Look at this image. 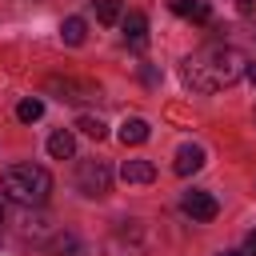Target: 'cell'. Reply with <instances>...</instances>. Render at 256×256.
I'll list each match as a JSON object with an SVG mask.
<instances>
[{
    "label": "cell",
    "mask_w": 256,
    "mask_h": 256,
    "mask_svg": "<svg viewBox=\"0 0 256 256\" xmlns=\"http://www.w3.org/2000/svg\"><path fill=\"white\" fill-rule=\"evenodd\" d=\"M244 68H248V56L240 48L212 44V48L180 60V80L192 92H220V88H232L244 76Z\"/></svg>",
    "instance_id": "obj_1"
},
{
    "label": "cell",
    "mask_w": 256,
    "mask_h": 256,
    "mask_svg": "<svg viewBox=\"0 0 256 256\" xmlns=\"http://www.w3.org/2000/svg\"><path fill=\"white\" fill-rule=\"evenodd\" d=\"M0 188H4V196H8L12 204H20V208H40V204L48 200V192H52V176H48V168H40V164H12V168H4Z\"/></svg>",
    "instance_id": "obj_2"
},
{
    "label": "cell",
    "mask_w": 256,
    "mask_h": 256,
    "mask_svg": "<svg viewBox=\"0 0 256 256\" xmlns=\"http://www.w3.org/2000/svg\"><path fill=\"white\" fill-rule=\"evenodd\" d=\"M76 184H80V192L84 196H108V188H112V168H108V160H80V168H76Z\"/></svg>",
    "instance_id": "obj_3"
},
{
    "label": "cell",
    "mask_w": 256,
    "mask_h": 256,
    "mask_svg": "<svg viewBox=\"0 0 256 256\" xmlns=\"http://www.w3.org/2000/svg\"><path fill=\"white\" fill-rule=\"evenodd\" d=\"M180 208H184V216H192V220H200V224H208V220H216V212H220V204H216V196H212V192H200V188H192V192H184V200H180Z\"/></svg>",
    "instance_id": "obj_4"
},
{
    "label": "cell",
    "mask_w": 256,
    "mask_h": 256,
    "mask_svg": "<svg viewBox=\"0 0 256 256\" xmlns=\"http://www.w3.org/2000/svg\"><path fill=\"white\" fill-rule=\"evenodd\" d=\"M204 168V148L200 144H180L176 148V160H172V172L176 176H192Z\"/></svg>",
    "instance_id": "obj_5"
},
{
    "label": "cell",
    "mask_w": 256,
    "mask_h": 256,
    "mask_svg": "<svg viewBox=\"0 0 256 256\" xmlns=\"http://www.w3.org/2000/svg\"><path fill=\"white\" fill-rule=\"evenodd\" d=\"M120 24H124V40L136 44V48H144V40H148V16L144 12H128V16H120Z\"/></svg>",
    "instance_id": "obj_6"
},
{
    "label": "cell",
    "mask_w": 256,
    "mask_h": 256,
    "mask_svg": "<svg viewBox=\"0 0 256 256\" xmlns=\"http://www.w3.org/2000/svg\"><path fill=\"white\" fill-rule=\"evenodd\" d=\"M156 176V164L152 160H124L120 164V180L124 184H148Z\"/></svg>",
    "instance_id": "obj_7"
},
{
    "label": "cell",
    "mask_w": 256,
    "mask_h": 256,
    "mask_svg": "<svg viewBox=\"0 0 256 256\" xmlns=\"http://www.w3.org/2000/svg\"><path fill=\"white\" fill-rule=\"evenodd\" d=\"M48 88L64 92L60 100H68V104H80V100H88V96H100L92 84H76V80H48Z\"/></svg>",
    "instance_id": "obj_8"
},
{
    "label": "cell",
    "mask_w": 256,
    "mask_h": 256,
    "mask_svg": "<svg viewBox=\"0 0 256 256\" xmlns=\"http://www.w3.org/2000/svg\"><path fill=\"white\" fill-rule=\"evenodd\" d=\"M120 144H144L148 136H152V128H148V120H140V116H128L124 124H120Z\"/></svg>",
    "instance_id": "obj_9"
},
{
    "label": "cell",
    "mask_w": 256,
    "mask_h": 256,
    "mask_svg": "<svg viewBox=\"0 0 256 256\" xmlns=\"http://www.w3.org/2000/svg\"><path fill=\"white\" fill-rule=\"evenodd\" d=\"M168 8H172L176 16H184V20H196V24H204V20L212 16V8H208L204 0H168Z\"/></svg>",
    "instance_id": "obj_10"
},
{
    "label": "cell",
    "mask_w": 256,
    "mask_h": 256,
    "mask_svg": "<svg viewBox=\"0 0 256 256\" xmlns=\"http://www.w3.org/2000/svg\"><path fill=\"white\" fill-rule=\"evenodd\" d=\"M48 152H52L56 160H72V156H76V136H72L68 128L52 132V136H48Z\"/></svg>",
    "instance_id": "obj_11"
},
{
    "label": "cell",
    "mask_w": 256,
    "mask_h": 256,
    "mask_svg": "<svg viewBox=\"0 0 256 256\" xmlns=\"http://www.w3.org/2000/svg\"><path fill=\"white\" fill-rule=\"evenodd\" d=\"M84 36H88V24H84L80 16H68V20L60 24V40H64L68 48H80V44H84Z\"/></svg>",
    "instance_id": "obj_12"
},
{
    "label": "cell",
    "mask_w": 256,
    "mask_h": 256,
    "mask_svg": "<svg viewBox=\"0 0 256 256\" xmlns=\"http://www.w3.org/2000/svg\"><path fill=\"white\" fill-rule=\"evenodd\" d=\"M16 116H20L24 124H36V120L44 116V100H36V96H28V100H20V104H16Z\"/></svg>",
    "instance_id": "obj_13"
},
{
    "label": "cell",
    "mask_w": 256,
    "mask_h": 256,
    "mask_svg": "<svg viewBox=\"0 0 256 256\" xmlns=\"http://www.w3.org/2000/svg\"><path fill=\"white\" fill-rule=\"evenodd\" d=\"M76 128H80L84 136H92V140H104V136H108V124H104L100 116H88V112L76 120Z\"/></svg>",
    "instance_id": "obj_14"
},
{
    "label": "cell",
    "mask_w": 256,
    "mask_h": 256,
    "mask_svg": "<svg viewBox=\"0 0 256 256\" xmlns=\"http://www.w3.org/2000/svg\"><path fill=\"white\" fill-rule=\"evenodd\" d=\"M120 16H124L120 0H96V20L100 24H120Z\"/></svg>",
    "instance_id": "obj_15"
},
{
    "label": "cell",
    "mask_w": 256,
    "mask_h": 256,
    "mask_svg": "<svg viewBox=\"0 0 256 256\" xmlns=\"http://www.w3.org/2000/svg\"><path fill=\"white\" fill-rule=\"evenodd\" d=\"M76 248H80V240L72 232H56L52 236V256H76Z\"/></svg>",
    "instance_id": "obj_16"
},
{
    "label": "cell",
    "mask_w": 256,
    "mask_h": 256,
    "mask_svg": "<svg viewBox=\"0 0 256 256\" xmlns=\"http://www.w3.org/2000/svg\"><path fill=\"white\" fill-rule=\"evenodd\" d=\"M20 232H24V236H44V232H48V220L28 212V216H24V224H20Z\"/></svg>",
    "instance_id": "obj_17"
},
{
    "label": "cell",
    "mask_w": 256,
    "mask_h": 256,
    "mask_svg": "<svg viewBox=\"0 0 256 256\" xmlns=\"http://www.w3.org/2000/svg\"><path fill=\"white\" fill-rule=\"evenodd\" d=\"M252 8H256V0H236V12H244V16H248Z\"/></svg>",
    "instance_id": "obj_18"
},
{
    "label": "cell",
    "mask_w": 256,
    "mask_h": 256,
    "mask_svg": "<svg viewBox=\"0 0 256 256\" xmlns=\"http://www.w3.org/2000/svg\"><path fill=\"white\" fill-rule=\"evenodd\" d=\"M248 256H256V232H248Z\"/></svg>",
    "instance_id": "obj_19"
},
{
    "label": "cell",
    "mask_w": 256,
    "mask_h": 256,
    "mask_svg": "<svg viewBox=\"0 0 256 256\" xmlns=\"http://www.w3.org/2000/svg\"><path fill=\"white\" fill-rule=\"evenodd\" d=\"M244 76H248V80H252V88H256V64H248V68H244Z\"/></svg>",
    "instance_id": "obj_20"
},
{
    "label": "cell",
    "mask_w": 256,
    "mask_h": 256,
    "mask_svg": "<svg viewBox=\"0 0 256 256\" xmlns=\"http://www.w3.org/2000/svg\"><path fill=\"white\" fill-rule=\"evenodd\" d=\"M220 256H248V252H220Z\"/></svg>",
    "instance_id": "obj_21"
},
{
    "label": "cell",
    "mask_w": 256,
    "mask_h": 256,
    "mask_svg": "<svg viewBox=\"0 0 256 256\" xmlns=\"http://www.w3.org/2000/svg\"><path fill=\"white\" fill-rule=\"evenodd\" d=\"M0 224H4V200H0Z\"/></svg>",
    "instance_id": "obj_22"
}]
</instances>
